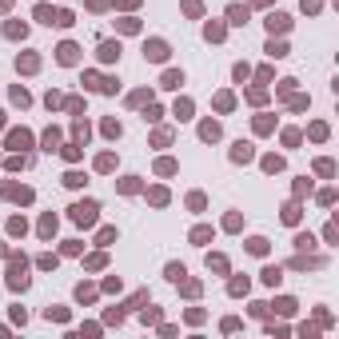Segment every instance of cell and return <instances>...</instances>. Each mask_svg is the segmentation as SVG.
I'll return each instance as SVG.
<instances>
[{"mask_svg":"<svg viewBox=\"0 0 339 339\" xmlns=\"http://www.w3.org/2000/svg\"><path fill=\"white\" fill-rule=\"evenodd\" d=\"M24 267H28V263H24V256H16V260H12V267H8V287H12V291H24V287H28Z\"/></svg>","mask_w":339,"mask_h":339,"instance_id":"obj_1","label":"cell"},{"mask_svg":"<svg viewBox=\"0 0 339 339\" xmlns=\"http://www.w3.org/2000/svg\"><path fill=\"white\" fill-rule=\"evenodd\" d=\"M96 211H100L96 204H92V200H84V204H76V208H72V220H76L80 228H92V224H96Z\"/></svg>","mask_w":339,"mask_h":339,"instance_id":"obj_2","label":"cell"},{"mask_svg":"<svg viewBox=\"0 0 339 339\" xmlns=\"http://www.w3.org/2000/svg\"><path fill=\"white\" fill-rule=\"evenodd\" d=\"M144 56H148V60H168V44H164V40H148V44H144Z\"/></svg>","mask_w":339,"mask_h":339,"instance_id":"obj_3","label":"cell"},{"mask_svg":"<svg viewBox=\"0 0 339 339\" xmlns=\"http://www.w3.org/2000/svg\"><path fill=\"white\" fill-rule=\"evenodd\" d=\"M287 24H291V20H287L284 12H271V16H267V28H271V32H287Z\"/></svg>","mask_w":339,"mask_h":339,"instance_id":"obj_4","label":"cell"},{"mask_svg":"<svg viewBox=\"0 0 339 339\" xmlns=\"http://www.w3.org/2000/svg\"><path fill=\"white\" fill-rule=\"evenodd\" d=\"M76 44H60V64H76Z\"/></svg>","mask_w":339,"mask_h":339,"instance_id":"obj_5","label":"cell"},{"mask_svg":"<svg viewBox=\"0 0 339 339\" xmlns=\"http://www.w3.org/2000/svg\"><path fill=\"white\" fill-rule=\"evenodd\" d=\"M232 160H239V164H243V160H252V144H243V140H239V144L232 148Z\"/></svg>","mask_w":339,"mask_h":339,"instance_id":"obj_6","label":"cell"},{"mask_svg":"<svg viewBox=\"0 0 339 339\" xmlns=\"http://www.w3.org/2000/svg\"><path fill=\"white\" fill-rule=\"evenodd\" d=\"M4 196H12V200H20V204H28V200H32V188H4Z\"/></svg>","mask_w":339,"mask_h":339,"instance_id":"obj_7","label":"cell"},{"mask_svg":"<svg viewBox=\"0 0 339 339\" xmlns=\"http://www.w3.org/2000/svg\"><path fill=\"white\" fill-rule=\"evenodd\" d=\"M116 56H120V44L104 40V44H100V60H116Z\"/></svg>","mask_w":339,"mask_h":339,"instance_id":"obj_8","label":"cell"},{"mask_svg":"<svg viewBox=\"0 0 339 339\" xmlns=\"http://www.w3.org/2000/svg\"><path fill=\"white\" fill-rule=\"evenodd\" d=\"M200 136H204V140H220V124H215V120H208V124L200 128Z\"/></svg>","mask_w":339,"mask_h":339,"instance_id":"obj_9","label":"cell"},{"mask_svg":"<svg viewBox=\"0 0 339 339\" xmlns=\"http://www.w3.org/2000/svg\"><path fill=\"white\" fill-rule=\"evenodd\" d=\"M228 20H232V24H243V20H248V8H239V4H232V8H228Z\"/></svg>","mask_w":339,"mask_h":339,"instance_id":"obj_10","label":"cell"},{"mask_svg":"<svg viewBox=\"0 0 339 339\" xmlns=\"http://www.w3.org/2000/svg\"><path fill=\"white\" fill-rule=\"evenodd\" d=\"M280 280H284V271H280V267H263V284H271V287H275Z\"/></svg>","mask_w":339,"mask_h":339,"instance_id":"obj_11","label":"cell"},{"mask_svg":"<svg viewBox=\"0 0 339 339\" xmlns=\"http://www.w3.org/2000/svg\"><path fill=\"white\" fill-rule=\"evenodd\" d=\"M183 275H188V271H183V263H168V280H172V284H180Z\"/></svg>","mask_w":339,"mask_h":339,"instance_id":"obj_12","label":"cell"},{"mask_svg":"<svg viewBox=\"0 0 339 339\" xmlns=\"http://www.w3.org/2000/svg\"><path fill=\"white\" fill-rule=\"evenodd\" d=\"M36 64H40L36 56H24V60H16V68H24V72H36Z\"/></svg>","mask_w":339,"mask_h":339,"instance_id":"obj_13","label":"cell"},{"mask_svg":"<svg viewBox=\"0 0 339 339\" xmlns=\"http://www.w3.org/2000/svg\"><path fill=\"white\" fill-rule=\"evenodd\" d=\"M36 20H44V24H52V20H56V12H52L48 4H40V8H36Z\"/></svg>","mask_w":339,"mask_h":339,"instance_id":"obj_14","label":"cell"},{"mask_svg":"<svg viewBox=\"0 0 339 339\" xmlns=\"http://www.w3.org/2000/svg\"><path fill=\"white\" fill-rule=\"evenodd\" d=\"M180 84H183V72H168L164 76V88H180Z\"/></svg>","mask_w":339,"mask_h":339,"instance_id":"obj_15","label":"cell"},{"mask_svg":"<svg viewBox=\"0 0 339 339\" xmlns=\"http://www.w3.org/2000/svg\"><path fill=\"white\" fill-rule=\"evenodd\" d=\"M56 232V220H52V215H44V220H40V235H52Z\"/></svg>","mask_w":339,"mask_h":339,"instance_id":"obj_16","label":"cell"},{"mask_svg":"<svg viewBox=\"0 0 339 339\" xmlns=\"http://www.w3.org/2000/svg\"><path fill=\"white\" fill-rule=\"evenodd\" d=\"M64 183H68V188H80L84 176H80V172H68V176H64Z\"/></svg>","mask_w":339,"mask_h":339,"instance_id":"obj_17","label":"cell"},{"mask_svg":"<svg viewBox=\"0 0 339 339\" xmlns=\"http://www.w3.org/2000/svg\"><path fill=\"white\" fill-rule=\"evenodd\" d=\"M8 232H12V235H24V220H20V215H16V220H8Z\"/></svg>","mask_w":339,"mask_h":339,"instance_id":"obj_18","label":"cell"},{"mask_svg":"<svg viewBox=\"0 0 339 339\" xmlns=\"http://www.w3.org/2000/svg\"><path fill=\"white\" fill-rule=\"evenodd\" d=\"M8 144H12V148H24V144H28V132H12V140H8Z\"/></svg>","mask_w":339,"mask_h":339,"instance_id":"obj_19","label":"cell"},{"mask_svg":"<svg viewBox=\"0 0 339 339\" xmlns=\"http://www.w3.org/2000/svg\"><path fill=\"white\" fill-rule=\"evenodd\" d=\"M188 112H192V104H188V100H180V104H176V116H180V120H188Z\"/></svg>","mask_w":339,"mask_h":339,"instance_id":"obj_20","label":"cell"},{"mask_svg":"<svg viewBox=\"0 0 339 339\" xmlns=\"http://www.w3.org/2000/svg\"><path fill=\"white\" fill-rule=\"evenodd\" d=\"M248 248H252L256 256H263V252H267V239H252V243H248Z\"/></svg>","mask_w":339,"mask_h":339,"instance_id":"obj_21","label":"cell"},{"mask_svg":"<svg viewBox=\"0 0 339 339\" xmlns=\"http://www.w3.org/2000/svg\"><path fill=\"white\" fill-rule=\"evenodd\" d=\"M52 24H60V28H68V24H72V12H56V20H52Z\"/></svg>","mask_w":339,"mask_h":339,"instance_id":"obj_22","label":"cell"},{"mask_svg":"<svg viewBox=\"0 0 339 339\" xmlns=\"http://www.w3.org/2000/svg\"><path fill=\"white\" fill-rule=\"evenodd\" d=\"M8 36L12 40H24V24H8Z\"/></svg>","mask_w":339,"mask_h":339,"instance_id":"obj_23","label":"cell"},{"mask_svg":"<svg viewBox=\"0 0 339 339\" xmlns=\"http://www.w3.org/2000/svg\"><path fill=\"white\" fill-rule=\"evenodd\" d=\"M12 100H16L20 108H24V104H28V92H24V88H12Z\"/></svg>","mask_w":339,"mask_h":339,"instance_id":"obj_24","label":"cell"},{"mask_svg":"<svg viewBox=\"0 0 339 339\" xmlns=\"http://www.w3.org/2000/svg\"><path fill=\"white\" fill-rule=\"evenodd\" d=\"M208 267H215V271H224L228 263H224V256H208Z\"/></svg>","mask_w":339,"mask_h":339,"instance_id":"obj_25","label":"cell"},{"mask_svg":"<svg viewBox=\"0 0 339 339\" xmlns=\"http://www.w3.org/2000/svg\"><path fill=\"white\" fill-rule=\"evenodd\" d=\"M248 291V280H232V295H243Z\"/></svg>","mask_w":339,"mask_h":339,"instance_id":"obj_26","label":"cell"},{"mask_svg":"<svg viewBox=\"0 0 339 339\" xmlns=\"http://www.w3.org/2000/svg\"><path fill=\"white\" fill-rule=\"evenodd\" d=\"M56 144H60V132H48V136H44V148H48V152H52V148H56Z\"/></svg>","mask_w":339,"mask_h":339,"instance_id":"obj_27","label":"cell"},{"mask_svg":"<svg viewBox=\"0 0 339 339\" xmlns=\"http://www.w3.org/2000/svg\"><path fill=\"white\" fill-rule=\"evenodd\" d=\"M0 256H4V243H0Z\"/></svg>","mask_w":339,"mask_h":339,"instance_id":"obj_28","label":"cell"}]
</instances>
